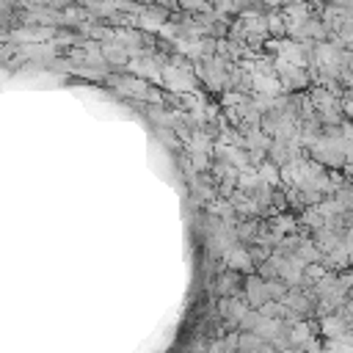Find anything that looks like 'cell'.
Segmentation results:
<instances>
[{"instance_id": "cell-7", "label": "cell", "mask_w": 353, "mask_h": 353, "mask_svg": "<svg viewBox=\"0 0 353 353\" xmlns=\"http://www.w3.org/2000/svg\"><path fill=\"white\" fill-rule=\"evenodd\" d=\"M237 350H240V353H265V350H273V342L265 339V336L256 334V331H240Z\"/></svg>"}, {"instance_id": "cell-1", "label": "cell", "mask_w": 353, "mask_h": 353, "mask_svg": "<svg viewBox=\"0 0 353 353\" xmlns=\"http://www.w3.org/2000/svg\"><path fill=\"white\" fill-rule=\"evenodd\" d=\"M276 77H279V83H281L284 91H309V85H312L309 69L303 63H292L287 58H279Z\"/></svg>"}, {"instance_id": "cell-12", "label": "cell", "mask_w": 353, "mask_h": 353, "mask_svg": "<svg viewBox=\"0 0 353 353\" xmlns=\"http://www.w3.org/2000/svg\"><path fill=\"white\" fill-rule=\"evenodd\" d=\"M347 254H350V265H353V245H350V248H347Z\"/></svg>"}, {"instance_id": "cell-10", "label": "cell", "mask_w": 353, "mask_h": 353, "mask_svg": "<svg viewBox=\"0 0 353 353\" xmlns=\"http://www.w3.org/2000/svg\"><path fill=\"white\" fill-rule=\"evenodd\" d=\"M336 39L345 41L347 47L353 44V17H347L345 11H342V17H339V22H336Z\"/></svg>"}, {"instance_id": "cell-3", "label": "cell", "mask_w": 353, "mask_h": 353, "mask_svg": "<svg viewBox=\"0 0 353 353\" xmlns=\"http://www.w3.org/2000/svg\"><path fill=\"white\" fill-rule=\"evenodd\" d=\"M248 306L251 303L245 301V295H221V298H215V309L221 312V317H223L229 331L237 328V323H240V317L245 314Z\"/></svg>"}, {"instance_id": "cell-2", "label": "cell", "mask_w": 353, "mask_h": 353, "mask_svg": "<svg viewBox=\"0 0 353 353\" xmlns=\"http://www.w3.org/2000/svg\"><path fill=\"white\" fill-rule=\"evenodd\" d=\"M243 290H245V273L237 270V268H229V265L218 273L215 281H210V292L215 298H221V295H243Z\"/></svg>"}, {"instance_id": "cell-6", "label": "cell", "mask_w": 353, "mask_h": 353, "mask_svg": "<svg viewBox=\"0 0 353 353\" xmlns=\"http://www.w3.org/2000/svg\"><path fill=\"white\" fill-rule=\"evenodd\" d=\"M243 295H245V301L251 303V306H262V303H268L270 301V290H268V279H262L256 270L254 273H245V290H243Z\"/></svg>"}, {"instance_id": "cell-8", "label": "cell", "mask_w": 353, "mask_h": 353, "mask_svg": "<svg viewBox=\"0 0 353 353\" xmlns=\"http://www.w3.org/2000/svg\"><path fill=\"white\" fill-rule=\"evenodd\" d=\"M268 36H270V39H276V41H281V39H287V36H290V22H287V17H284L281 6H279V8H273V11L268 14Z\"/></svg>"}, {"instance_id": "cell-13", "label": "cell", "mask_w": 353, "mask_h": 353, "mask_svg": "<svg viewBox=\"0 0 353 353\" xmlns=\"http://www.w3.org/2000/svg\"><path fill=\"white\" fill-rule=\"evenodd\" d=\"M350 74H353V58H350Z\"/></svg>"}, {"instance_id": "cell-4", "label": "cell", "mask_w": 353, "mask_h": 353, "mask_svg": "<svg viewBox=\"0 0 353 353\" xmlns=\"http://www.w3.org/2000/svg\"><path fill=\"white\" fill-rule=\"evenodd\" d=\"M196 72H185L174 63H165L163 66V88H171V91H193L196 88Z\"/></svg>"}, {"instance_id": "cell-9", "label": "cell", "mask_w": 353, "mask_h": 353, "mask_svg": "<svg viewBox=\"0 0 353 353\" xmlns=\"http://www.w3.org/2000/svg\"><path fill=\"white\" fill-rule=\"evenodd\" d=\"M268 290H270V301H287V295H290V290H292V284L284 279V276H279V279H270L268 281Z\"/></svg>"}, {"instance_id": "cell-5", "label": "cell", "mask_w": 353, "mask_h": 353, "mask_svg": "<svg viewBox=\"0 0 353 353\" xmlns=\"http://www.w3.org/2000/svg\"><path fill=\"white\" fill-rule=\"evenodd\" d=\"M312 240L317 243V248H320V251L331 254V251L345 248V229L331 226V223H323V226H317V229L312 232Z\"/></svg>"}, {"instance_id": "cell-11", "label": "cell", "mask_w": 353, "mask_h": 353, "mask_svg": "<svg viewBox=\"0 0 353 353\" xmlns=\"http://www.w3.org/2000/svg\"><path fill=\"white\" fill-rule=\"evenodd\" d=\"M292 3H303V0H279V6H292Z\"/></svg>"}]
</instances>
